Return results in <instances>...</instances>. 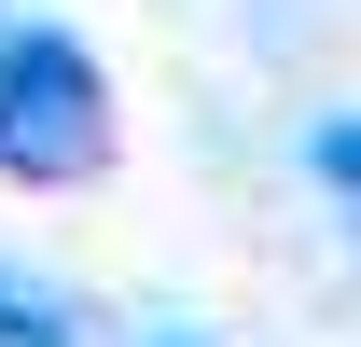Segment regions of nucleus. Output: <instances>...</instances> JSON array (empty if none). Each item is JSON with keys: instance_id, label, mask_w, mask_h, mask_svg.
Here are the masks:
<instances>
[{"instance_id": "1", "label": "nucleus", "mask_w": 361, "mask_h": 347, "mask_svg": "<svg viewBox=\"0 0 361 347\" xmlns=\"http://www.w3.org/2000/svg\"><path fill=\"white\" fill-rule=\"evenodd\" d=\"M111 167V84H97V56L70 28H14L0 42V181H97Z\"/></svg>"}, {"instance_id": "2", "label": "nucleus", "mask_w": 361, "mask_h": 347, "mask_svg": "<svg viewBox=\"0 0 361 347\" xmlns=\"http://www.w3.org/2000/svg\"><path fill=\"white\" fill-rule=\"evenodd\" d=\"M0 347H70V319H56L42 292H14V278H0Z\"/></svg>"}, {"instance_id": "3", "label": "nucleus", "mask_w": 361, "mask_h": 347, "mask_svg": "<svg viewBox=\"0 0 361 347\" xmlns=\"http://www.w3.org/2000/svg\"><path fill=\"white\" fill-rule=\"evenodd\" d=\"M319 181H334V195H361V126H319Z\"/></svg>"}]
</instances>
